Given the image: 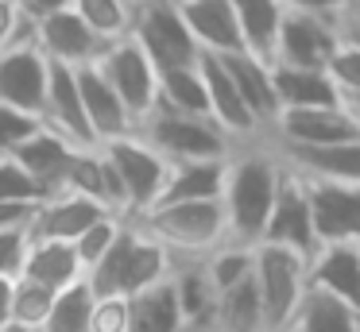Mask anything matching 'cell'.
Returning a JSON list of instances; mask_svg holds the SVG:
<instances>
[{
  "label": "cell",
  "mask_w": 360,
  "mask_h": 332,
  "mask_svg": "<svg viewBox=\"0 0 360 332\" xmlns=\"http://www.w3.org/2000/svg\"><path fill=\"white\" fill-rule=\"evenodd\" d=\"M105 213H112V208L97 205L94 197H86V193L55 190V193H51V197L39 205V213H35L32 236H47V239H66V244H74V239H78L94 220H101ZM117 216H120V213H117Z\"/></svg>",
  "instance_id": "ffe728a7"
},
{
  "label": "cell",
  "mask_w": 360,
  "mask_h": 332,
  "mask_svg": "<svg viewBox=\"0 0 360 332\" xmlns=\"http://www.w3.org/2000/svg\"><path fill=\"white\" fill-rule=\"evenodd\" d=\"M310 286L345 305L360 309V244L341 239V244H321L310 259Z\"/></svg>",
  "instance_id": "ac0fdd59"
},
{
  "label": "cell",
  "mask_w": 360,
  "mask_h": 332,
  "mask_svg": "<svg viewBox=\"0 0 360 332\" xmlns=\"http://www.w3.org/2000/svg\"><path fill=\"white\" fill-rule=\"evenodd\" d=\"M39 205L32 201H0V228H32Z\"/></svg>",
  "instance_id": "ab89813d"
},
{
  "label": "cell",
  "mask_w": 360,
  "mask_h": 332,
  "mask_svg": "<svg viewBox=\"0 0 360 332\" xmlns=\"http://www.w3.org/2000/svg\"><path fill=\"white\" fill-rule=\"evenodd\" d=\"M283 12H306V15H318V20L337 23L345 12H349L352 0H279Z\"/></svg>",
  "instance_id": "f35d334b"
},
{
  "label": "cell",
  "mask_w": 360,
  "mask_h": 332,
  "mask_svg": "<svg viewBox=\"0 0 360 332\" xmlns=\"http://www.w3.org/2000/svg\"><path fill=\"white\" fill-rule=\"evenodd\" d=\"M74 12L105 39H124L132 27V0H74Z\"/></svg>",
  "instance_id": "1f68e13d"
},
{
  "label": "cell",
  "mask_w": 360,
  "mask_h": 332,
  "mask_svg": "<svg viewBox=\"0 0 360 332\" xmlns=\"http://www.w3.org/2000/svg\"><path fill=\"white\" fill-rule=\"evenodd\" d=\"M124 216H117V213H105L101 220H94L86 232H82L78 239H74V251H78V259H82V270H89L97 259H101L105 251L112 247V239L120 236V228H124Z\"/></svg>",
  "instance_id": "836d02e7"
},
{
  "label": "cell",
  "mask_w": 360,
  "mask_h": 332,
  "mask_svg": "<svg viewBox=\"0 0 360 332\" xmlns=\"http://www.w3.org/2000/svg\"><path fill=\"white\" fill-rule=\"evenodd\" d=\"M94 62L101 69V77L112 85V93L124 100L132 124H140L159 105V69L151 66V58L140 51V43L132 35L112 39Z\"/></svg>",
  "instance_id": "52a82bcc"
},
{
  "label": "cell",
  "mask_w": 360,
  "mask_h": 332,
  "mask_svg": "<svg viewBox=\"0 0 360 332\" xmlns=\"http://www.w3.org/2000/svg\"><path fill=\"white\" fill-rule=\"evenodd\" d=\"M94 305H97V293L89 290L86 278H78V282H70L66 290L55 293L51 313L39 332H94Z\"/></svg>",
  "instance_id": "f546056e"
},
{
  "label": "cell",
  "mask_w": 360,
  "mask_h": 332,
  "mask_svg": "<svg viewBox=\"0 0 360 332\" xmlns=\"http://www.w3.org/2000/svg\"><path fill=\"white\" fill-rule=\"evenodd\" d=\"M47 197L51 193L12 154H0V201H32V205H43Z\"/></svg>",
  "instance_id": "e575fe53"
},
{
  "label": "cell",
  "mask_w": 360,
  "mask_h": 332,
  "mask_svg": "<svg viewBox=\"0 0 360 332\" xmlns=\"http://www.w3.org/2000/svg\"><path fill=\"white\" fill-rule=\"evenodd\" d=\"M287 166V162H283ZM306 201L310 220L321 244H360V182H329V178H306Z\"/></svg>",
  "instance_id": "30bf717a"
},
{
  "label": "cell",
  "mask_w": 360,
  "mask_h": 332,
  "mask_svg": "<svg viewBox=\"0 0 360 332\" xmlns=\"http://www.w3.org/2000/svg\"><path fill=\"white\" fill-rule=\"evenodd\" d=\"M198 69H202V77H205V93H210V116H213V124H217V128L225 131L229 139H233V143H248V139H259V135H264L259 120L248 112L240 89H236L233 77H229L221 54L202 51V54H198Z\"/></svg>",
  "instance_id": "4fadbf2b"
},
{
  "label": "cell",
  "mask_w": 360,
  "mask_h": 332,
  "mask_svg": "<svg viewBox=\"0 0 360 332\" xmlns=\"http://www.w3.org/2000/svg\"><path fill=\"white\" fill-rule=\"evenodd\" d=\"M186 20L190 35L202 51L210 54H233V51H248L244 46V31L236 20L229 0H174Z\"/></svg>",
  "instance_id": "e0dca14e"
},
{
  "label": "cell",
  "mask_w": 360,
  "mask_h": 332,
  "mask_svg": "<svg viewBox=\"0 0 360 332\" xmlns=\"http://www.w3.org/2000/svg\"><path fill=\"white\" fill-rule=\"evenodd\" d=\"M20 35H27V23H24V15H20V8L12 4V0H0V46L16 43Z\"/></svg>",
  "instance_id": "60d3db41"
},
{
  "label": "cell",
  "mask_w": 360,
  "mask_h": 332,
  "mask_svg": "<svg viewBox=\"0 0 360 332\" xmlns=\"http://www.w3.org/2000/svg\"><path fill=\"white\" fill-rule=\"evenodd\" d=\"M279 178H283V162L267 135L233 147V154L225 162V190H221L233 244H248V247L259 244L275 205V193H279Z\"/></svg>",
  "instance_id": "6da1fadb"
},
{
  "label": "cell",
  "mask_w": 360,
  "mask_h": 332,
  "mask_svg": "<svg viewBox=\"0 0 360 332\" xmlns=\"http://www.w3.org/2000/svg\"><path fill=\"white\" fill-rule=\"evenodd\" d=\"M39 124H43L39 116L20 112V108H8V105H0V154H12L27 135H32L35 128H39Z\"/></svg>",
  "instance_id": "74e56055"
},
{
  "label": "cell",
  "mask_w": 360,
  "mask_h": 332,
  "mask_svg": "<svg viewBox=\"0 0 360 332\" xmlns=\"http://www.w3.org/2000/svg\"><path fill=\"white\" fill-rule=\"evenodd\" d=\"M275 154L290 170L306 178H329V182H360V135L329 147H283L271 143Z\"/></svg>",
  "instance_id": "7402d4cb"
},
{
  "label": "cell",
  "mask_w": 360,
  "mask_h": 332,
  "mask_svg": "<svg viewBox=\"0 0 360 332\" xmlns=\"http://www.w3.org/2000/svg\"><path fill=\"white\" fill-rule=\"evenodd\" d=\"M47 77H51V58L32 39V27H27V35H20L16 43L0 46V105L43 116Z\"/></svg>",
  "instance_id": "ba28073f"
},
{
  "label": "cell",
  "mask_w": 360,
  "mask_h": 332,
  "mask_svg": "<svg viewBox=\"0 0 360 332\" xmlns=\"http://www.w3.org/2000/svg\"><path fill=\"white\" fill-rule=\"evenodd\" d=\"M326 74L333 77L341 97H360V46L345 43V39L337 35V51H333V58H329Z\"/></svg>",
  "instance_id": "d590c367"
},
{
  "label": "cell",
  "mask_w": 360,
  "mask_h": 332,
  "mask_svg": "<svg viewBox=\"0 0 360 332\" xmlns=\"http://www.w3.org/2000/svg\"><path fill=\"white\" fill-rule=\"evenodd\" d=\"M283 162V159H279ZM259 244H279V247H290L298 251L302 259H314V251L321 247L318 232H314V220H310V201H306V182L298 170L283 166V178H279V193H275V205H271V216L264 224V236Z\"/></svg>",
  "instance_id": "9c48e42d"
},
{
  "label": "cell",
  "mask_w": 360,
  "mask_h": 332,
  "mask_svg": "<svg viewBox=\"0 0 360 332\" xmlns=\"http://www.w3.org/2000/svg\"><path fill=\"white\" fill-rule=\"evenodd\" d=\"M0 332H27V328H20V324H12V321H8V324H0Z\"/></svg>",
  "instance_id": "bcb514c9"
},
{
  "label": "cell",
  "mask_w": 360,
  "mask_h": 332,
  "mask_svg": "<svg viewBox=\"0 0 360 332\" xmlns=\"http://www.w3.org/2000/svg\"><path fill=\"white\" fill-rule=\"evenodd\" d=\"M32 247V228H0V278H20Z\"/></svg>",
  "instance_id": "8d00e7d4"
},
{
  "label": "cell",
  "mask_w": 360,
  "mask_h": 332,
  "mask_svg": "<svg viewBox=\"0 0 360 332\" xmlns=\"http://www.w3.org/2000/svg\"><path fill=\"white\" fill-rule=\"evenodd\" d=\"M132 4H136V0H132Z\"/></svg>",
  "instance_id": "c3c4849f"
},
{
  "label": "cell",
  "mask_w": 360,
  "mask_h": 332,
  "mask_svg": "<svg viewBox=\"0 0 360 332\" xmlns=\"http://www.w3.org/2000/svg\"><path fill=\"white\" fill-rule=\"evenodd\" d=\"M47 128H55L58 135H66L78 147H97L94 131H89L86 120V105H82L78 93V77H74V66H63V62H51V77H47V100H43V116Z\"/></svg>",
  "instance_id": "9a60e30c"
},
{
  "label": "cell",
  "mask_w": 360,
  "mask_h": 332,
  "mask_svg": "<svg viewBox=\"0 0 360 332\" xmlns=\"http://www.w3.org/2000/svg\"><path fill=\"white\" fill-rule=\"evenodd\" d=\"M225 162L229 159L171 162L163 193H159L155 205H163V201H213V197H221V190H225Z\"/></svg>",
  "instance_id": "d4e9b609"
},
{
  "label": "cell",
  "mask_w": 360,
  "mask_h": 332,
  "mask_svg": "<svg viewBox=\"0 0 360 332\" xmlns=\"http://www.w3.org/2000/svg\"><path fill=\"white\" fill-rule=\"evenodd\" d=\"M171 274V251L148 232L132 224V239H128V259H124V298L148 290V286L163 282Z\"/></svg>",
  "instance_id": "83f0119b"
},
{
  "label": "cell",
  "mask_w": 360,
  "mask_h": 332,
  "mask_svg": "<svg viewBox=\"0 0 360 332\" xmlns=\"http://www.w3.org/2000/svg\"><path fill=\"white\" fill-rule=\"evenodd\" d=\"M101 151H105L109 166L117 170V178H120V190H124V216L132 220V216L148 213V208L159 201V193H163L171 162H167L143 135H136V131L101 143Z\"/></svg>",
  "instance_id": "8992f818"
},
{
  "label": "cell",
  "mask_w": 360,
  "mask_h": 332,
  "mask_svg": "<svg viewBox=\"0 0 360 332\" xmlns=\"http://www.w3.org/2000/svg\"><path fill=\"white\" fill-rule=\"evenodd\" d=\"M252 274H256V290H259V301H264L267 332H283L295 317L306 286H310V278H306L310 274V259H302L298 251L279 244H256Z\"/></svg>",
  "instance_id": "277c9868"
},
{
  "label": "cell",
  "mask_w": 360,
  "mask_h": 332,
  "mask_svg": "<svg viewBox=\"0 0 360 332\" xmlns=\"http://www.w3.org/2000/svg\"><path fill=\"white\" fill-rule=\"evenodd\" d=\"M356 124H352L349 108L337 105H318V108H283L275 116L267 139L283 147H329V143H345L356 139Z\"/></svg>",
  "instance_id": "7c38bea8"
},
{
  "label": "cell",
  "mask_w": 360,
  "mask_h": 332,
  "mask_svg": "<svg viewBox=\"0 0 360 332\" xmlns=\"http://www.w3.org/2000/svg\"><path fill=\"white\" fill-rule=\"evenodd\" d=\"M337 35H341L345 43L360 46V0H352L349 12H345L341 20H337Z\"/></svg>",
  "instance_id": "7bdbcfd3"
},
{
  "label": "cell",
  "mask_w": 360,
  "mask_h": 332,
  "mask_svg": "<svg viewBox=\"0 0 360 332\" xmlns=\"http://www.w3.org/2000/svg\"><path fill=\"white\" fill-rule=\"evenodd\" d=\"M136 135H143L167 162H202V159H229L233 139L210 120V116H186L171 108H151L140 124Z\"/></svg>",
  "instance_id": "3957f363"
},
{
  "label": "cell",
  "mask_w": 360,
  "mask_h": 332,
  "mask_svg": "<svg viewBox=\"0 0 360 332\" xmlns=\"http://www.w3.org/2000/svg\"><path fill=\"white\" fill-rule=\"evenodd\" d=\"M51 301H55V290H47V286L32 282L24 274L12 278V324H20L27 332H39L51 313Z\"/></svg>",
  "instance_id": "d6a6232c"
},
{
  "label": "cell",
  "mask_w": 360,
  "mask_h": 332,
  "mask_svg": "<svg viewBox=\"0 0 360 332\" xmlns=\"http://www.w3.org/2000/svg\"><path fill=\"white\" fill-rule=\"evenodd\" d=\"M221 62H225L233 85L240 89L248 112L259 120V128H264V135H267L271 124H275V116H279V97H275V81H271V62L259 58V54H252V51L221 54Z\"/></svg>",
  "instance_id": "44dd1931"
},
{
  "label": "cell",
  "mask_w": 360,
  "mask_h": 332,
  "mask_svg": "<svg viewBox=\"0 0 360 332\" xmlns=\"http://www.w3.org/2000/svg\"><path fill=\"white\" fill-rule=\"evenodd\" d=\"M74 154H78V143H70V139L58 135L55 128L39 124V128L24 139V143L12 151V159H16L20 166H24L47 193H55V190H63L66 170H70Z\"/></svg>",
  "instance_id": "d6986e66"
},
{
  "label": "cell",
  "mask_w": 360,
  "mask_h": 332,
  "mask_svg": "<svg viewBox=\"0 0 360 332\" xmlns=\"http://www.w3.org/2000/svg\"><path fill=\"white\" fill-rule=\"evenodd\" d=\"M24 278H32V282H39V286L58 293L70 282L86 278V270H82V259L74 251V244L32 236V247H27V259H24Z\"/></svg>",
  "instance_id": "603a6c76"
},
{
  "label": "cell",
  "mask_w": 360,
  "mask_h": 332,
  "mask_svg": "<svg viewBox=\"0 0 360 332\" xmlns=\"http://www.w3.org/2000/svg\"><path fill=\"white\" fill-rule=\"evenodd\" d=\"M271 81H275V97H279V112L283 108H318V105H337L333 77L326 69H302V66H279L271 62Z\"/></svg>",
  "instance_id": "cb8c5ba5"
},
{
  "label": "cell",
  "mask_w": 360,
  "mask_h": 332,
  "mask_svg": "<svg viewBox=\"0 0 360 332\" xmlns=\"http://www.w3.org/2000/svg\"><path fill=\"white\" fill-rule=\"evenodd\" d=\"M283 332H360V309L306 286L302 301Z\"/></svg>",
  "instance_id": "4316f807"
},
{
  "label": "cell",
  "mask_w": 360,
  "mask_h": 332,
  "mask_svg": "<svg viewBox=\"0 0 360 332\" xmlns=\"http://www.w3.org/2000/svg\"><path fill=\"white\" fill-rule=\"evenodd\" d=\"M159 108L186 112V116H210V93H205V77L198 69V62L159 74Z\"/></svg>",
  "instance_id": "f1b7e54d"
},
{
  "label": "cell",
  "mask_w": 360,
  "mask_h": 332,
  "mask_svg": "<svg viewBox=\"0 0 360 332\" xmlns=\"http://www.w3.org/2000/svg\"><path fill=\"white\" fill-rule=\"evenodd\" d=\"M12 4H16V0H12Z\"/></svg>",
  "instance_id": "7dc6e473"
},
{
  "label": "cell",
  "mask_w": 360,
  "mask_h": 332,
  "mask_svg": "<svg viewBox=\"0 0 360 332\" xmlns=\"http://www.w3.org/2000/svg\"><path fill=\"white\" fill-rule=\"evenodd\" d=\"M74 77H78V93H82V105H86V120H89V131H94L97 143H109V139H117V135L136 131L124 100H120L117 93H112V85L101 77L97 62L74 66Z\"/></svg>",
  "instance_id": "2e32d148"
},
{
  "label": "cell",
  "mask_w": 360,
  "mask_h": 332,
  "mask_svg": "<svg viewBox=\"0 0 360 332\" xmlns=\"http://www.w3.org/2000/svg\"><path fill=\"white\" fill-rule=\"evenodd\" d=\"M128 332H186L171 274L128 298Z\"/></svg>",
  "instance_id": "484cf974"
},
{
  "label": "cell",
  "mask_w": 360,
  "mask_h": 332,
  "mask_svg": "<svg viewBox=\"0 0 360 332\" xmlns=\"http://www.w3.org/2000/svg\"><path fill=\"white\" fill-rule=\"evenodd\" d=\"M32 39L39 43V51L47 54L51 62H63V66H86V62H94L97 54L109 46L74 8L32 23Z\"/></svg>",
  "instance_id": "5bb4252c"
},
{
  "label": "cell",
  "mask_w": 360,
  "mask_h": 332,
  "mask_svg": "<svg viewBox=\"0 0 360 332\" xmlns=\"http://www.w3.org/2000/svg\"><path fill=\"white\" fill-rule=\"evenodd\" d=\"M341 105L349 108V116H352V124H356V131H360V97H341Z\"/></svg>",
  "instance_id": "f6af8a7d"
},
{
  "label": "cell",
  "mask_w": 360,
  "mask_h": 332,
  "mask_svg": "<svg viewBox=\"0 0 360 332\" xmlns=\"http://www.w3.org/2000/svg\"><path fill=\"white\" fill-rule=\"evenodd\" d=\"M333 51H337V23L306 15V12H283L279 31H275L271 58L267 62L302 66V69H326Z\"/></svg>",
  "instance_id": "8fae6325"
},
{
  "label": "cell",
  "mask_w": 360,
  "mask_h": 332,
  "mask_svg": "<svg viewBox=\"0 0 360 332\" xmlns=\"http://www.w3.org/2000/svg\"><path fill=\"white\" fill-rule=\"evenodd\" d=\"M240 20L244 31V46L259 58H271V46H275V31H279V15L283 4L279 0H229Z\"/></svg>",
  "instance_id": "4dcf8cb0"
},
{
  "label": "cell",
  "mask_w": 360,
  "mask_h": 332,
  "mask_svg": "<svg viewBox=\"0 0 360 332\" xmlns=\"http://www.w3.org/2000/svg\"><path fill=\"white\" fill-rule=\"evenodd\" d=\"M128 35L140 43V51L151 58L159 74L174 66H194L198 54H202L174 0H136Z\"/></svg>",
  "instance_id": "5b68a950"
},
{
  "label": "cell",
  "mask_w": 360,
  "mask_h": 332,
  "mask_svg": "<svg viewBox=\"0 0 360 332\" xmlns=\"http://www.w3.org/2000/svg\"><path fill=\"white\" fill-rule=\"evenodd\" d=\"M12 321V278H0V324Z\"/></svg>",
  "instance_id": "ee69618b"
},
{
  "label": "cell",
  "mask_w": 360,
  "mask_h": 332,
  "mask_svg": "<svg viewBox=\"0 0 360 332\" xmlns=\"http://www.w3.org/2000/svg\"><path fill=\"white\" fill-rule=\"evenodd\" d=\"M140 232L167 247L171 255H210L217 244L229 239L225 205L221 197L213 201H163L151 205L148 213L132 216Z\"/></svg>",
  "instance_id": "7a4b0ae2"
},
{
  "label": "cell",
  "mask_w": 360,
  "mask_h": 332,
  "mask_svg": "<svg viewBox=\"0 0 360 332\" xmlns=\"http://www.w3.org/2000/svg\"><path fill=\"white\" fill-rule=\"evenodd\" d=\"M16 8H20V15H24V23L32 27V23L47 20V15L74 8V0H16Z\"/></svg>",
  "instance_id": "b9f144b4"
}]
</instances>
